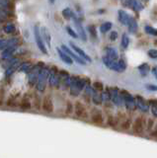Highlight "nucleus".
<instances>
[{
    "label": "nucleus",
    "mask_w": 157,
    "mask_h": 158,
    "mask_svg": "<svg viewBox=\"0 0 157 158\" xmlns=\"http://www.w3.org/2000/svg\"><path fill=\"white\" fill-rule=\"evenodd\" d=\"M72 17H73V19H74V24H75V27H76V29H77L78 34H79L80 38L83 40V41L85 42L86 40H87V38H86V33H85L84 30H83L82 25H81V24H80V22L78 21V20L76 19V17L74 16V15H72Z\"/></svg>",
    "instance_id": "nucleus-11"
},
{
    "label": "nucleus",
    "mask_w": 157,
    "mask_h": 158,
    "mask_svg": "<svg viewBox=\"0 0 157 158\" xmlns=\"http://www.w3.org/2000/svg\"><path fill=\"white\" fill-rule=\"evenodd\" d=\"M110 39H111V41H116V40L118 39V33L117 32H115V31H113L112 33H111V36H110Z\"/></svg>",
    "instance_id": "nucleus-39"
},
{
    "label": "nucleus",
    "mask_w": 157,
    "mask_h": 158,
    "mask_svg": "<svg viewBox=\"0 0 157 158\" xmlns=\"http://www.w3.org/2000/svg\"><path fill=\"white\" fill-rule=\"evenodd\" d=\"M112 23L111 22H106V23H104V24H102L101 25V27H100V30H101V32L102 33H106V32H108L109 30H111L112 29Z\"/></svg>",
    "instance_id": "nucleus-28"
},
{
    "label": "nucleus",
    "mask_w": 157,
    "mask_h": 158,
    "mask_svg": "<svg viewBox=\"0 0 157 158\" xmlns=\"http://www.w3.org/2000/svg\"><path fill=\"white\" fill-rule=\"evenodd\" d=\"M20 43V39L19 38H13L10 40H0V49H4L11 46H18Z\"/></svg>",
    "instance_id": "nucleus-7"
},
{
    "label": "nucleus",
    "mask_w": 157,
    "mask_h": 158,
    "mask_svg": "<svg viewBox=\"0 0 157 158\" xmlns=\"http://www.w3.org/2000/svg\"><path fill=\"white\" fill-rule=\"evenodd\" d=\"M75 115L78 118H88V112L86 110L85 106L80 101H77L74 105V111Z\"/></svg>",
    "instance_id": "nucleus-4"
},
{
    "label": "nucleus",
    "mask_w": 157,
    "mask_h": 158,
    "mask_svg": "<svg viewBox=\"0 0 157 158\" xmlns=\"http://www.w3.org/2000/svg\"><path fill=\"white\" fill-rule=\"evenodd\" d=\"M129 44H130V39H129V37H127V35L122 34V48H127Z\"/></svg>",
    "instance_id": "nucleus-27"
},
{
    "label": "nucleus",
    "mask_w": 157,
    "mask_h": 158,
    "mask_svg": "<svg viewBox=\"0 0 157 158\" xmlns=\"http://www.w3.org/2000/svg\"><path fill=\"white\" fill-rule=\"evenodd\" d=\"M129 5L134 8L135 11H139V10H141L142 8H143V6H142L137 0H129Z\"/></svg>",
    "instance_id": "nucleus-22"
},
{
    "label": "nucleus",
    "mask_w": 157,
    "mask_h": 158,
    "mask_svg": "<svg viewBox=\"0 0 157 158\" xmlns=\"http://www.w3.org/2000/svg\"><path fill=\"white\" fill-rule=\"evenodd\" d=\"M34 35H35V39H36V43H37V46L39 48V49L45 54H48V51H47V48L43 44V40L41 36V32H40V27L35 26L34 28Z\"/></svg>",
    "instance_id": "nucleus-2"
},
{
    "label": "nucleus",
    "mask_w": 157,
    "mask_h": 158,
    "mask_svg": "<svg viewBox=\"0 0 157 158\" xmlns=\"http://www.w3.org/2000/svg\"><path fill=\"white\" fill-rule=\"evenodd\" d=\"M93 85H94V88L96 89V90H99V91H103L104 90V85H103V84L101 83V82H94V84H93Z\"/></svg>",
    "instance_id": "nucleus-36"
},
{
    "label": "nucleus",
    "mask_w": 157,
    "mask_h": 158,
    "mask_svg": "<svg viewBox=\"0 0 157 158\" xmlns=\"http://www.w3.org/2000/svg\"><path fill=\"white\" fill-rule=\"evenodd\" d=\"M60 48H61L64 52H66L72 59H74V60H75L76 62H78L79 64H82V65H85V64H86V62L84 61V59H82L81 57H79L74 52H72L70 48H68L66 46H64V44H62Z\"/></svg>",
    "instance_id": "nucleus-6"
},
{
    "label": "nucleus",
    "mask_w": 157,
    "mask_h": 158,
    "mask_svg": "<svg viewBox=\"0 0 157 158\" xmlns=\"http://www.w3.org/2000/svg\"><path fill=\"white\" fill-rule=\"evenodd\" d=\"M48 71H50V69L43 66L42 68V70L40 71V73H39V76L37 79V89L39 91H41V92L45 91L47 80L48 78Z\"/></svg>",
    "instance_id": "nucleus-1"
},
{
    "label": "nucleus",
    "mask_w": 157,
    "mask_h": 158,
    "mask_svg": "<svg viewBox=\"0 0 157 158\" xmlns=\"http://www.w3.org/2000/svg\"><path fill=\"white\" fill-rule=\"evenodd\" d=\"M145 32L147 34H149V35H152V36H156V35H157L156 30L153 27H151V26H146L145 27Z\"/></svg>",
    "instance_id": "nucleus-32"
},
{
    "label": "nucleus",
    "mask_w": 157,
    "mask_h": 158,
    "mask_svg": "<svg viewBox=\"0 0 157 158\" xmlns=\"http://www.w3.org/2000/svg\"><path fill=\"white\" fill-rule=\"evenodd\" d=\"M130 18L131 17H130L129 15H127V13L125 12L124 10H120V11H119V19L124 25H126V26H127V24H129Z\"/></svg>",
    "instance_id": "nucleus-17"
},
{
    "label": "nucleus",
    "mask_w": 157,
    "mask_h": 158,
    "mask_svg": "<svg viewBox=\"0 0 157 158\" xmlns=\"http://www.w3.org/2000/svg\"><path fill=\"white\" fill-rule=\"evenodd\" d=\"M118 123H119V120H118L116 117L109 116V118H108V125H109L110 127H117Z\"/></svg>",
    "instance_id": "nucleus-26"
},
{
    "label": "nucleus",
    "mask_w": 157,
    "mask_h": 158,
    "mask_svg": "<svg viewBox=\"0 0 157 158\" xmlns=\"http://www.w3.org/2000/svg\"><path fill=\"white\" fill-rule=\"evenodd\" d=\"M144 127H145V118L144 117L139 116L135 118L132 128H134V131L136 135H141V133H143Z\"/></svg>",
    "instance_id": "nucleus-3"
},
{
    "label": "nucleus",
    "mask_w": 157,
    "mask_h": 158,
    "mask_svg": "<svg viewBox=\"0 0 157 158\" xmlns=\"http://www.w3.org/2000/svg\"><path fill=\"white\" fill-rule=\"evenodd\" d=\"M55 1H56V0H50V2H51L52 4H53V3H55Z\"/></svg>",
    "instance_id": "nucleus-45"
},
{
    "label": "nucleus",
    "mask_w": 157,
    "mask_h": 158,
    "mask_svg": "<svg viewBox=\"0 0 157 158\" xmlns=\"http://www.w3.org/2000/svg\"><path fill=\"white\" fill-rule=\"evenodd\" d=\"M91 121L94 123H96V125H102L103 122H104V118H103L101 111L93 110L92 116H91Z\"/></svg>",
    "instance_id": "nucleus-9"
},
{
    "label": "nucleus",
    "mask_w": 157,
    "mask_h": 158,
    "mask_svg": "<svg viewBox=\"0 0 157 158\" xmlns=\"http://www.w3.org/2000/svg\"><path fill=\"white\" fill-rule=\"evenodd\" d=\"M40 32H41V36H42L43 40V41H46V43L48 44V48H50L51 47V43H52V38H51L50 31H48L47 27H42L40 29Z\"/></svg>",
    "instance_id": "nucleus-12"
},
{
    "label": "nucleus",
    "mask_w": 157,
    "mask_h": 158,
    "mask_svg": "<svg viewBox=\"0 0 157 158\" xmlns=\"http://www.w3.org/2000/svg\"><path fill=\"white\" fill-rule=\"evenodd\" d=\"M156 135H157V131H151V133H150V136H152V137H156Z\"/></svg>",
    "instance_id": "nucleus-41"
},
{
    "label": "nucleus",
    "mask_w": 157,
    "mask_h": 158,
    "mask_svg": "<svg viewBox=\"0 0 157 158\" xmlns=\"http://www.w3.org/2000/svg\"><path fill=\"white\" fill-rule=\"evenodd\" d=\"M107 57L112 59V60H115V59L118 58V52L115 48H109L107 49Z\"/></svg>",
    "instance_id": "nucleus-20"
},
{
    "label": "nucleus",
    "mask_w": 157,
    "mask_h": 158,
    "mask_svg": "<svg viewBox=\"0 0 157 158\" xmlns=\"http://www.w3.org/2000/svg\"><path fill=\"white\" fill-rule=\"evenodd\" d=\"M41 104H42V101H41V97L35 94L33 97V106L34 108L36 109V110H41Z\"/></svg>",
    "instance_id": "nucleus-21"
},
{
    "label": "nucleus",
    "mask_w": 157,
    "mask_h": 158,
    "mask_svg": "<svg viewBox=\"0 0 157 158\" xmlns=\"http://www.w3.org/2000/svg\"><path fill=\"white\" fill-rule=\"evenodd\" d=\"M19 65H20V60L17 58L15 61H14L10 66H9L8 68H7V70H6V75L7 76H10L11 74H13L14 72H15L17 69H18V67H19Z\"/></svg>",
    "instance_id": "nucleus-15"
},
{
    "label": "nucleus",
    "mask_w": 157,
    "mask_h": 158,
    "mask_svg": "<svg viewBox=\"0 0 157 158\" xmlns=\"http://www.w3.org/2000/svg\"><path fill=\"white\" fill-rule=\"evenodd\" d=\"M147 89H149V90H153V91H155V90H156V87H155V86H147Z\"/></svg>",
    "instance_id": "nucleus-42"
},
{
    "label": "nucleus",
    "mask_w": 157,
    "mask_h": 158,
    "mask_svg": "<svg viewBox=\"0 0 157 158\" xmlns=\"http://www.w3.org/2000/svg\"><path fill=\"white\" fill-rule=\"evenodd\" d=\"M74 111V106H73V104L70 102V101H67L66 103V109H65V114L66 115H71Z\"/></svg>",
    "instance_id": "nucleus-30"
},
{
    "label": "nucleus",
    "mask_w": 157,
    "mask_h": 158,
    "mask_svg": "<svg viewBox=\"0 0 157 158\" xmlns=\"http://www.w3.org/2000/svg\"><path fill=\"white\" fill-rule=\"evenodd\" d=\"M11 5V2L10 0H0V6L2 7H10Z\"/></svg>",
    "instance_id": "nucleus-37"
},
{
    "label": "nucleus",
    "mask_w": 157,
    "mask_h": 158,
    "mask_svg": "<svg viewBox=\"0 0 157 158\" xmlns=\"http://www.w3.org/2000/svg\"><path fill=\"white\" fill-rule=\"evenodd\" d=\"M19 106H20V108L22 109V110H30V109L32 108V103L30 101V99H29L28 97H25L22 99V101L20 102V104H19Z\"/></svg>",
    "instance_id": "nucleus-16"
},
{
    "label": "nucleus",
    "mask_w": 157,
    "mask_h": 158,
    "mask_svg": "<svg viewBox=\"0 0 157 158\" xmlns=\"http://www.w3.org/2000/svg\"><path fill=\"white\" fill-rule=\"evenodd\" d=\"M42 109L43 112L51 114L53 112V103L50 96H46L42 101Z\"/></svg>",
    "instance_id": "nucleus-5"
},
{
    "label": "nucleus",
    "mask_w": 157,
    "mask_h": 158,
    "mask_svg": "<svg viewBox=\"0 0 157 158\" xmlns=\"http://www.w3.org/2000/svg\"><path fill=\"white\" fill-rule=\"evenodd\" d=\"M127 26H129V28H130V33H135L136 32V30H137V23H136V21L132 17L130 18L129 24H127Z\"/></svg>",
    "instance_id": "nucleus-23"
},
{
    "label": "nucleus",
    "mask_w": 157,
    "mask_h": 158,
    "mask_svg": "<svg viewBox=\"0 0 157 158\" xmlns=\"http://www.w3.org/2000/svg\"><path fill=\"white\" fill-rule=\"evenodd\" d=\"M152 72H153L154 76L156 77V67H153V68H152Z\"/></svg>",
    "instance_id": "nucleus-44"
},
{
    "label": "nucleus",
    "mask_w": 157,
    "mask_h": 158,
    "mask_svg": "<svg viewBox=\"0 0 157 158\" xmlns=\"http://www.w3.org/2000/svg\"><path fill=\"white\" fill-rule=\"evenodd\" d=\"M103 95H105V96H109V93H103ZM104 100H109V98H108V97H105V99H104Z\"/></svg>",
    "instance_id": "nucleus-43"
},
{
    "label": "nucleus",
    "mask_w": 157,
    "mask_h": 158,
    "mask_svg": "<svg viewBox=\"0 0 157 158\" xmlns=\"http://www.w3.org/2000/svg\"><path fill=\"white\" fill-rule=\"evenodd\" d=\"M56 51H57V52H58V56H60V57L61 58V60H63V61H64L65 63H67V64H69V65L73 63L72 58H71L69 56H68V54H67L66 52H63L61 48H58L56 49Z\"/></svg>",
    "instance_id": "nucleus-14"
},
{
    "label": "nucleus",
    "mask_w": 157,
    "mask_h": 158,
    "mask_svg": "<svg viewBox=\"0 0 157 158\" xmlns=\"http://www.w3.org/2000/svg\"><path fill=\"white\" fill-rule=\"evenodd\" d=\"M66 31H67V33H68V34H69V36H71L72 38H74V39H77V38H78L77 34H76L74 31H73L71 27L67 26V27H66Z\"/></svg>",
    "instance_id": "nucleus-35"
},
{
    "label": "nucleus",
    "mask_w": 157,
    "mask_h": 158,
    "mask_svg": "<svg viewBox=\"0 0 157 158\" xmlns=\"http://www.w3.org/2000/svg\"><path fill=\"white\" fill-rule=\"evenodd\" d=\"M130 127H131V121L130 120V118H127V120L124 121L122 123V125H121V128H122V130H124V131L130 130Z\"/></svg>",
    "instance_id": "nucleus-29"
},
{
    "label": "nucleus",
    "mask_w": 157,
    "mask_h": 158,
    "mask_svg": "<svg viewBox=\"0 0 157 158\" xmlns=\"http://www.w3.org/2000/svg\"><path fill=\"white\" fill-rule=\"evenodd\" d=\"M17 51V46H11V47H8L6 48L3 49V52H2V58H9L10 56H12L15 52Z\"/></svg>",
    "instance_id": "nucleus-13"
},
{
    "label": "nucleus",
    "mask_w": 157,
    "mask_h": 158,
    "mask_svg": "<svg viewBox=\"0 0 157 158\" xmlns=\"http://www.w3.org/2000/svg\"><path fill=\"white\" fill-rule=\"evenodd\" d=\"M1 21H2V19H1V18H0V22H1Z\"/></svg>",
    "instance_id": "nucleus-46"
},
{
    "label": "nucleus",
    "mask_w": 157,
    "mask_h": 158,
    "mask_svg": "<svg viewBox=\"0 0 157 158\" xmlns=\"http://www.w3.org/2000/svg\"><path fill=\"white\" fill-rule=\"evenodd\" d=\"M69 44H70V47H71V48L73 49V51L76 52L78 56H80V57H82V59H84V60H88V62H92V58L88 56V54L84 51H83V49H81L80 48H78L76 44H74L72 42H70Z\"/></svg>",
    "instance_id": "nucleus-8"
},
{
    "label": "nucleus",
    "mask_w": 157,
    "mask_h": 158,
    "mask_svg": "<svg viewBox=\"0 0 157 158\" xmlns=\"http://www.w3.org/2000/svg\"><path fill=\"white\" fill-rule=\"evenodd\" d=\"M154 123H155V122H154L153 118H148V120H147V123H145V125H146V128L148 131L152 130V127H153Z\"/></svg>",
    "instance_id": "nucleus-34"
},
{
    "label": "nucleus",
    "mask_w": 157,
    "mask_h": 158,
    "mask_svg": "<svg viewBox=\"0 0 157 158\" xmlns=\"http://www.w3.org/2000/svg\"><path fill=\"white\" fill-rule=\"evenodd\" d=\"M33 66V63L30 61H25L23 63H20V65L18 67L19 71H30V69Z\"/></svg>",
    "instance_id": "nucleus-19"
},
{
    "label": "nucleus",
    "mask_w": 157,
    "mask_h": 158,
    "mask_svg": "<svg viewBox=\"0 0 157 158\" xmlns=\"http://www.w3.org/2000/svg\"><path fill=\"white\" fill-rule=\"evenodd\" d=\"M72 15H73V13L69 8H66L62 11V16L66 20H70L72 18Z\"/></svg>",
    "instance_id": "nucleus-31"
},
{
    "label": "nucleus",
    "mask_w": 157,
    "mask_h": 158,
    "mask_svg": "<svg viewBox=\"0 0 157 158\" xmlns=\"http://www.w3.org/2000/svg\"><path fill=\"white\" fill-rule=\"evenodd\" d=\"M138 69H139L140 74H141V75H143V76H145L146 74L150 71V67H149V65H148V64H147V63L141 64V65L138 67Z\"/></svg>",
    "instance_id": "nucleus-24"
},
{
    "label": "nucleus",
    "mask_w": 157,
    "mask_h": 158,
    "mask_svg": "<svg viewBox=\"0 0 157 158\" xmlns=\"http://www.w3.org/2000/svg\"><path fill=\"white\" fill-rule=\"evenodd\" d=\"M4 104V98H3V93H0V106H2Z\"/></svg>",
    "instance_id": "nucleus-40"
},
{
    "label": "nucleus",
    "mask_w": 157,
    "mask_h": 158,
    "mask_svg": "<svg viewBox=\"0 0 157 158\" xmlns=\"http://www.w3.org/2000/svg\"><path fill=\"white\" fill-rule=\"evenodd\" d=\"M7 106L9 107H16L17 106V102H16V98L15 97H10L7 100Z\"/></svg>",
    "instance_id": "nucleus-33"
},
{
    "label": "nucleus",
    "mask_w": 157,
    "mask_h": 158,
    "mask_svg": "<svg viewBox=\"0 0 157 158\" xmlns=\"http://www.w3.org/2000/svg\"><path fill=\"white\" fill-rule=\"evenodd\" d=\"M87 30H88V32H89L90 34V36L93 38V39H96L97 38V32H96V27H95V25H88V27H87Z\"/></svg>",
    "instance_id": "nucleus-25"
},
{
    "label": "nucleus",
    "mask_w": 157,
    "mask_h": 158,
    "mask_svg": "<svg viewBox=\"0 0 157 158\" xmlns=\"http://www.w3.org/2000/svg\"><path fill=\"white\" fill-rule=\"evenodd\" d=\"M148 56L151 58H156L157 57V51L156 49H150V51H148Z\"/></svg>",
    "instance_id": "nucleus-38"
},
{
    "label": "nucleus",
    "mask_w": 157,
    "mask_h": 158,
    "mask_svg": "<svg viewBox=\"0 0 157 158\" xmlns=\"http://www.w3.org/2000/svg\"><path fill=\"white\" fill-rule=\"evenodd\" d=\"M3 31L6 34H13L16 32V26L13 23H7L3 26Z\"/></svg>",
    "instance_id": "nucleus-18"
},
{
    "label": "nucleus",
    "mask_w": 157,
    "mask_h": 158,
    "mask_svg": "<svg viewBox=\"0 0 157 158\" xmlns=\"http://www.w3.org/2000/svg\"><path fill=\"white\" fill-rule=\"evenodd\" d=\"M58 68L56 66H52L50 71H48V77H50V84L51 86H53L56 84V79L58 78Z\"/></svg>",
    "instance_id": "nucleus-10"
},
{
    "label": "nucleus",
    "mask_w": 157,
    "mask_h": 158,
    "mask_svg": "<svg viewBox=\"0 0 157 158\" xmlns=\"http://www.w3.org/2000/svg\"><path fill=\"white\" fill-rule=\"evenodd\" d=\"M144 1H148V0H144Z\"/></svg>",
    "instance_id": "nucleus-47"
}]
</instances>
